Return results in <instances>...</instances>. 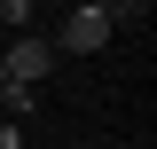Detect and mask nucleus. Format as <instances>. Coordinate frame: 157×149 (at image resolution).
Masks as SVG:
<instances>
[{
  "instance_id": "7",
  "label": "nucleus",
  "mask_w": 157,
  "mask_h": 149,
  "mask_svg": "<svg viewBox=\"0 0 157 149\" xmlns=\"http://www.w3.org/2000/svg\"><path fill=\"white\" fill-rule=\"evenodd\" d=\"M0 86H8V78H0Z\"/></svg>"
},
{
  "instance_id": "6",
  "label": "nucleus",
  "mask_w": 157,
  "mask_h": 149,
  "mask_svg": "<svg viewBox=\"0 0 157 149\" xmlns=\"http://www.w3.org/2000/svg\"><path fill=\"white\" fill-rule=\"evenodd\" d=\"M0 8H8V0H0Z\"/></svg>"
},
{
  "instance_id": "8",
  "label": "nucleus",
  "mask_w": 157,
  "mask_h": 149,
  "mask_svg": "<svg viewBox=\"0 0 157 149\" xmlns=\"http://www.w3.org/2000/svg\"><path fill=\"white\" fill-rule=\"evenodd\" d=\"M32 8H39V0H32Z\"/></svg>"
},
{
  "instance_id": "4",
  "label": "nucleus",
  "mask_w": 157,
  "mask_h": 149,
  "mask_svg": "<svg viewBox=\"0 0 157 149\" xmlns=\"http://www.w3.org/2000/svg\"><path fill=\"white\" fill-rule=\"evenodd\" d=\"M141 16H149V0H118L110 8V24H141Z\"/></svg>"
},
{
  "instance_id": "2",
  "label": "nucleus",
  "mask_w": 157,
  "mask_h": 149,
  "mask_svg": "<svg viewBox=\"0 0 157 149\" xmlns=\"http://www.w3.org/2000/svg\"><path fill=\"white\" fill-rule=\"evenodd\" d=\"M110 32H118V24L102 16V8H71V16H63V39H55V47H71V55H102V47H110Z\"/></svg>"
},
{
  "instance_id": "1",
  "label": "nucleus",
  "mask_w": 157,
  "mask_h": 149,
  "mask_svg": "<svg viewBox=\"0 0 157 149\" xmlns=\"http://www.w3.org/2000/svg\"><path fill=\"white\" fill-rule=\"evenodd\" d=\"M55 71V39H39V32H24L8 55H0V78L8 86H39V78Z\"/></svg>"
},
{
  "instance_id": "5",
  "label": "nucleus",
  "mask_w": 157,
  "mask_h": 149,
  "mask_svg": "<svg viewBox=\"0 0 157 149\" xmlns=\"http://www.w3.org/2000/svg\"><path fill=\"white\" fill-rule=\"evenodd\" d=\"M0 149H24V126H0Z\"/></svg>"
},
{
  "instance_id": "3",
  "label": "nucleus",
  "mask_w": 157,
  "mask_h": 149,
  "mask_svg": "<svg viewBox=\"0 0 157 149\" xmlns=\"http://www.w3.org/2000/svg\"><path fill=\"white\" fill-rule=\"evenodd\" d=\"M0 110H8V118H32L39 110V86H0Z\"/></svg>"
}]
</instances>
